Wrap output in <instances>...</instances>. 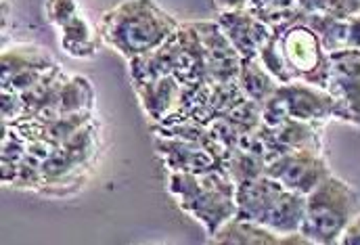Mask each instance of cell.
<instances>
[{
    "label": "cell",
    "mask_w": 360,
    "mask_h": 245,
    "mask_svg": "<svg viewBox=\"0 0 360 245\" xmlns=\"http://www.w3.org/2000/svg\"><path fill=\"white\" fill-rule=\"evenodd\" d=\"M179 27V19L155 0H122L101 15L96 30L105 46L130 61L160 49Z\"/></svg>",
    "instance_id": "6da1fadb"
},
{
    "label": "cell",
    "mask_w": 360,
    "mask_h": 245,
    "mask_svg": "<svg viewBox=\"0 0 360 245\" xmlns=\"http://www.w3.org/2000/svg\"><path fill=\"white\" fill-rule=\"evenodd\" d=\"M168 191L180 210L203 227L207 239L237 216V182L224 168L168 172Z\"/></svg>",
    "instance_id": "7a4b0ae2"
},
{
    "label": "cell",
    "mask_w": 360,
    "mask_h": 245,
    "mask_svg": "<svg viewBox=\"0 0 360 245\" xmlns=\"http://www.w3.org/2000/svg\"><path fill=\"white\" fill-rule=\"evenodd\" d=\"M306 195H300L270 176H258L237 184V218L258 222L278 235L300 233Z\"/></svg>",
    "instance_id": "3957f363"
},
{
    "label": "cell",
    "mask_w": 360,
    "mask_h": 245,
    "mask_svg": "<svg viewBox=\"0 0 360 245\" xmlns=\"http://www.w3.org/2000/svg\"><path fill=\"white\" fill-rule=\"evenodd\" d=\"M101 122L94 118L63 145H57L42 168L40 195L70 197L78 193L92 176L101 156Z\"/></svg>",
    "instance_id": "277c9868"
},
{
    "label": "cell",
    "mask_w": 360,
    "mask_h": 245,
    "mask_svg": "<svg viewBox=\"0 0 360 245\" xmlns=\"http://www.w3.org/2000/svg\"><path fill=\"white\" fill-rule=\"evenodd\" d=\"M360 214V195L333 172L306 195L304 222L300 233L310 244H340L346 227Z\"/></svg>",
    "instance_id": "5b68a950"
},
{
    "label": "cell",
    "mask_w": 360,
    "mask_h": 245,
    "mask_svg": "<svg viewBox=\"0 0 360 245\" xmlns=\"http://www.w3.org/2000/svg\"><path fill=\"white\" fill-rule=\"evenodd\" d=\"M287 118L325 126L333 120L344 122V111L327 88L295 80L281 84L262 107L264 126H272Z\"/></svg>",
    "instance_id": "8992f818"
},
{
    "label": "cell",
    "mask_w": 360,
    "mask_h": 245,
    "mask_svg": "<svg viewBox=\"0 0 360 245\" xmlns=\"http://www.w3.org/2000/svg\"><path fill=\"white\" fill-rule=\"evenodd\" d=\"M278 34L281 51L295 80L327 88L329 53L323 49L319 36L304 21L285 27Z\"/></svg>",
    "instance_id": "52a82bcc"
},
{
    "label": "cell",
    "mask_w": 360,
    "mask_h": 245,
    "mask_svg": "<svg viewBox=\"0 0 360 245\" xmlns=\"http://www.w3.org/2000/svg\"><path fill=\"white\" fill-rule=\"evenodd\" d=\"M44 15L59 32V46L72 59H92L98 49V30L92 27L80 0H44Z\"/></svg>",
    "instance_id": "ba28073f"
},
{
    "label": "cell",
    "mask_w": 360,
    "mask_h": 245,
    "mask_svg": "<svg viewBox=\"0 0 360 245\" xmlns=\"http://www.w3.org/2000/svg\"><path fill=\"white\" fill-rule=\"evenodd\" d=\"M2 86L0 90H13V92H27L38 82H42L59 63L38 44H11L4 46L2 57Z\"/></svg>",
    "instance_id": "9c48e42d"
},
{
    "label": "cell",
    "mask_w": 360,
    "mask_h": 245,
    "mask_svg": "<svg viewBox=\"0 0 360 245\" xmlns=\"http://www.w3.org/2000/svg\"><path fill=\"white\" fill-rule=\"evenodd\" d=\"M264 174L300 195H308L331 174V168L321 151H293L272 158Z\"/></svg>",
    "instance_id": "30bf717a"
},
{
    "label": "cell",
    "mask_w": 360,
    "mask_h": 245,
    "mask_svg": "<svg viewBox=\"0 0 360 245\" xmlns=\"http://www.w3.org/2000/svg\"><path fill=\"white\" fill-rule=\"evenodd\" d=\"M327 90L344 111V124L360 128V51L344 49L329 55Z\"/></svg>",
    "instance_id": "8fae6325"
},
{
    "label": "cell",
    "mask_w": 360,
    "mask_h": 245,
    "mask_svg": "<svg viewBox=\"0 0 360 245\" xmlns=\"http://www.w3.org/2000/svg\"><path fill=\"white\" fill-rule=\"evenodd\" d=\"M199 40L203 44V55H205V68H207V78L212 84H224V82H235L239 76L241 68V55L235 51L222 27L218 25L216 19L210 21H193Z\"/></svg>",
    "instance_id": "7c38bea8"
},
{
    "label": "cell",
    "mask_w": 360,
    "mask_h": 245,
    "mask_svg": "<svg viewBox=\"0 0 360 245\" xmlns=\"http://www.w3.org/2000/svg\"><path fill=\"white\" fill-rule=\"evenodd\" d=\"M264 145L269 149L270 160L283 153L293 151H321L325 153L323 143V126L321 124H308L300 120H281L272 126L260 128Z\"/></svg>",
    "instance_id": "4fadbf2b"
},
{
    "label": "cell",
    "mask_w": 360,
    "mask_h": 245,
    "mask_svg": "<svg viewBox=\"0 0 360 245\" xmlns=\"http://www.w3.org/2000/svg\"><path fill=\"white\" fill-rule=\"evenodd\" d=\"M218 25L241 55V59L258 57L260 49L269 42L272 36L269 23H264L256 13L250 8H235V11H220L216 15Z\"/></svg>",
    "instance_id": "5bb4252c"
},
{
    "label": "cell",
    "mask_w": 360,
    "mask_h": 245,
    "mask_svg": "<svg viewBox=\"0 0 360 245\" xmlns=\"http://www.w3.org/2000/svg\"><path fill=\"white\" fill-rule=\"evenodd\" d=\"M172 55V76L180 84H212L207 78L203 44L193 21L180 23L174 36L168 40Z\"/></svg>",
    "instance_id": "9a60e30c"
},
{
    "label": "cell",
    "mask_w": 360,
    "mask_h": 245,
    "mask_svg": "<svg viewBox=\"0 0 360 245\" xmlns=\"http://www.w3.org/2000/svg\"><path fill=\"white\" fill-rule=\"evenodd\" d=\"M155 153L168 172H210L222 168L218 156L210 149L172 137H155Z\"/></svg>",
    "instance_id": "2e32d148"
},
{
    "label": "cell",
    "mask_w": 360,
    "mask_h": 245,
    "mask_svg": "<svg viewBox=\"0 0 360 245\" xmlns=\"http://www.w3.org/2000/svg\"><path fill=\"white\" fill-rule=\"evenodd\" d=\"M134 94L139 96V103L151 124L168 122L179 113L182 84L174 76H162L155 80L139 82L132 84Z\"/></svg>",
    "instance_id": "e0dca14e"
},
{
    "label": "cell",
    "mask_w": 360,
    "mask_h": 245,
    "mask_svg": "<svg viewBox=\"0 0 360 245\" xmlns=\"http://www.w3.org/2000/svg\"><path fill=\"white\" fill-rule=\"evenodd\" d=\"M207 244H220V245H312L308 237H304L302 233H293L289 237L278 235L274 231H270L266 227L252 222V220H243V218H233L229 220L222 229H218L216 235H212L207 239Z\"/></svg>",
    "instance_id": "ac0fdd59"
},
{
    "label": "cell",
    "mask_w": 360,
    "mask_h": 245,
    "mask_svg": "<svg viewBox=\"0 0 360 245\" xmlns=\"http://www.w3.org/2000/svg\"><path fill=\"white\" fill-rule=\"evenodd\" d=\"M237 82H239L241 90H243L254 103H258L260 107L266 105V101L274 94V90L281 86L278 82L270 76L269 70L260 63L258 57L241 59V68H239Z\"/></svg>",
    "instance_id": "d6986e66"
},
{
    "label": "cell",
    "mask_w": 360,
    "mask_h": 245,
    "mask_svg": "<svg viewBox=\"0 0 360 245\" xmlns=\"http://www.w3.org/2000/svg\"><path fill=\"white\" fill-rule=\"evenodd\" d=\"M53 149H55V145H51L46 141H30L27 151L21 160V165H19L17 176L11 182V187L38 193V189L42 184V168H44V162Z\"/></svg>",
    "instance_id": "ffe728a7"
},
{
    "label": "cell",
    "mask_w": 360,
    "mask_h": 245,
    "mask_svg": "<svg viewBox=\"0 0 360 245\" xmlns=\"http://www.w3.org/2000/svg\"><path fill=\"white\" fill-rule=\"evenodd\" d=\"M248 8L269 23L272 32H283L285 27L302 21L304 15L300 0H250Z\"/></svg>",
    "instance_id": "44dd1931"
},
{
    "label": "cell",
    "mask_w": 360,
    "mask_h": 245,
    "mask_svg": "<svg viewBox=\"0 0 360 245\" xmlns=\"http://www.w3.org/2000/svg\"><path fill=\"white\" fill-rule=\"evenodd\" d=\"M302 21L312 27V32L319 36L323 49L331 55L338 51L346 49V38H348V19H338V17H327V15H310L304 13Z\"/></svg>",
    "instance_id": "7402d4cb"
},
{
    "label": "cell",
    "mask_w": 360,
    "mask_h": 245,
    "mask_svg": "<svg viewBox=\"0 0 360 245\" xmlns=\"http://www.w3.org/2000/svg\"><path fill=\"white\" fill-rule=\"evenodd\" d=\"M27 139H23L13 126L2 124V162H0V174H2V182L6 187H11V182L17 176V170L21 165V160L27 151Z\"/></svg>",
    "instance_id": "603a6c76"
},
{
    "label": "cell",
    "mask_w": 360,
    "mask_h": 245,
    "mask_svg": "<svg viewBox=\"0 0 360 245\" xmlns=\"http://www.w3.org/2000/svg\"><path fill=\"white\" fill-rule=\"evenodd\" d=\"M258 59L260 63L269 70V74L278 82V84H289V82H295L287 61H285V55L281 51V42H278V34L272 32V36L269 38V42L260 49L258 53Z\"/></svg>",
    "instance_id": "cb8c5ba5"
},
{
    "label": "cell",
    "mask_w": 360,
    "mask_h": 245,
    "mask_svg": "<svg viewBox=\"0 0 360 245\" xmlns=\"http://www.w3.org/2000/svg\"><path fill=\"white\" fill-rule=\"evenodd\" d=\"M300 8L310 15L350 19L360 13V0H300Z\"/></svg>",
    "instance_id": "d4e9b609"
},
{
    "label": "cell",
    "mask_w": 360,
    "mask_h": 245,
    "mask_svg": "<svg viewBox=\"0 0 360 245\" xmlns=\"http://www.w3.org/2000/svg\"><path fill=\"white\" fill-rule=\"evenodd\" d=\"M0 107H2V124H15L25 113L21 94L13 90H0Z\"/></svg>",
    "instance_id": "484cf974"
},
{
    "label": "cell",
    "mask_w": 360,
    "mask_h": 245,
    "mask_svg": "<svg viewBox=\"0 0 360 245\" xmlns=\"http://www.w3.org/2000/svg\"><path fill=\"white\" fill-rule=\"evenodd\" d=\"M346 49L360 51V13L348 19V38H346Z\"/></svg>",
    "instance_id": "4316f807"
},
{
    "label": "cell",
    "mask_w": 360,
    "mask_h": 245,
    "mask_svg": "<svg viewBox=\"0 0 360 245\" xmlns=\"http://www.w3.org/2000/svg\"><path fill=\"white\" fill-rule=\"evenodd\" d=\"M340 245H360V214L346 227L340 237Z\"/></svg>",
    "instance_id": "83f0119b"
},
{
    "label": "cell",
    "mask_w": 360,
    "mask_h": 245,
    "mask_svg": "<svg viewBox=\"0 0 360 245\" xmlns=\"http://www.w3.org/2000/svg\"><path fill=\"white\" fill-rule=\"evenodd\" d=\"M214 6L220 11H235V8H248L250 0H212Z\"/></svg>",
    "instance_id": "f1b7e54d"
}]
</instances>
